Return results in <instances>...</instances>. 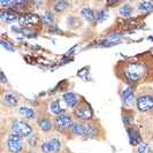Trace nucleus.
I'll return each instance as SVG.
<instances>
[{"label": "nucleus", "instance_id": "10", "mask_svg": "<svg viewBox=\"0 0 153 153\" xmlns=\"http://www.w3.org/2000/svg\"><path fill=\"white\" fill-rule=\"evenodd\" d=\"M122 100H123V105L127 106V107H130L134 105L135 102V91L131 86H127L124 90L122 91Z\"/></svg>", "mask_w": 153, "mask_h": 153}, {"label": "nucleus", "instance_id": "12", "mask_svg": "<svg viewBox=\"0 0 153 153\" xmlns=\"http://www.w3.org/2000/svg\"><path fill=\"white\" fill-rule=\"evenodd\" d=\"M127 134H128V137H129V142H130L131 145L136 146L140 144V135L138 132L137 129L135 128H127Z\"/></svg>", "mask_w": 153, "mask_h": 153}, {"label": "nucleus", "instance_id": "3", "mask_svg": "<svg viewBox=\"0 0 153 153\" xmlns=\"http://www.w3.org/2000/svg\"><path fill=\"white\" fill-rule=\"evenodd\" d=\"M6 146L10 153H21L23 151V137L15 132L9 134L6 140Z\"/></svg>", "mask_w": 153, "mask_h": 153}, {"label": "nucleus", "instance_id": "17", "mask_svg": "<svg viewBox=\"0 0 153 153\" xmlns=\"http://www.w3.org/2000/svg\"><path fill=\"white\" fill-rule=\"evenodd\" d=\"M68 7H69L68 1H63V0L55 1L53 4V12H55V13H62V12H65Z\"/></svg>", "mask_w": 153, "mask_h": 153}, {"label": "nucleus", "instance_id": "28", "mask_svg": "<svg viewBox=\"0 0 153 153\" xmlns=\"http://www.w3.org/2000/svg\"><path fill=\"white\" fill-rule=\"evenodd\" d=\"M28 140H29V144H30V146H36V144H37V137H35V136H30V137L28 138Z\"/></svg>", "mask_w": 153, "mask_h": 153}, {"label": "nucleus", "instance_id": "5", "mask_svg": "<svg viewBox=\"0 0 153 153\" xmlns=\"http://www.w3.org/2000/svg\"><path fill=\"white\" fill-rule=\"evenodd\" d=\"M74 123L75 122H74L73 116L65 113V114L59 115V116L55 117V120H54V127H55V129L58 131L65 132V131L67 130H71Z\"/></svg>", "mask_w": 153, "mask_h": 153}, {"label": "nucleus", "instance_id": "18", "mask_svg": "<svg viewBox=\"0 0 153 153\" xmlns=\"http://www.w3.org/2000/svg\"><path fill=\"white\" fill-rule=\"evenodd\" d=\"M81 14H82V16L84 17L85 20H88V21H93V20H96V13H94V10L91 9V8H89V7L82 8Z\"/></svg>", "mask_w": 153, "mask_h": 153}, {"label": "nucleus", "instance_id": "23", "mask_svg": "<svg viewBox=\"0 0 153 153\" xmlns=\"http://www.w3.org/2000/svg\"><path fill=\"white\" fill-rule=\"evenodd\" d=\"M42 20L46 24H52L54 22V13L51 12V10H46L44 13V15L42 16Z\"/></svg>", "mask_w": 153, "mask_h": 153}, {"label": "nucleus", "instance_id": "24", "mask_svg": "<svg viewBox=\"0 0 153 153\" xmlns=\"http://www.w3.org/2000/svg\"><path fill=\"white\" fill-rule=\"evenodd\" d=\"M137 153H151V149L146 143H140L137 147Z\"/></svg>", "mask_w": 153, "mask_h": 153}, {"label": "nucleus", "instance_id": "11", "mask_svg": "<svg viewBox=\"0 0 153 153\" xmlns=\"http://www.w3.org/2000/svg\"><path fill=\"white\" fill-rule=\"evenodd\" d=\"M39 22H40L39 16L36 15V14H32V13H28L24 16H22V19H21V23H22L23 25H25L27 28L36 27Z\"/></svg>", "mask_w": 153, "mask_h": 153}, {"label": "nucleus", "instance_id": "7", "mask_svg": "<svg viewBox=\"0 0 153 153\" xmlns=\"http://www.w3.org/2000/svg\"><path fill=\"white\" fill-rule=\"evenodd\" d=\"M136 107L140 112H149L153 109V97L150 94H140L136 100Z\"/></svg>", "mask_w": 153, "mask_h": 153}, {"label": "nucleus", "instance_id": "21", "mask_svg": "<svg viewBox=\"0 0 153 153\" xmlns=\"http://www.w3.org/2000/svg\"><path fill=\"white\" fill-rule=\"evenodd\" d=\"M108 10L107 9H101L96 12V21L98 23H102L104 21H106L108 19Z\"/></svg>", "mask_w": 153, "mask_h": 153}, {"label": "nucleus", "instance_id": "15", "mask_svg": "<svg viewBox=\"0 0 153 153\" xmlns=\"http://www.w3.org/2000/svg\"><path fill=\"white\" fill-rule=\"evenodd\" d=\"M19 113L22 115L24 119H27V120H35L37 117L36 112L32 108L25 107V106H22V107L19 108Z\"/></svg>", "mask_w": 153, "mask_h": 153}, {"label": "nucleus", "instance_id": "20", "mask_svg": "<svg viewBox=\"0 0 153 153\" xmlns=\"http://www.w3.org/2000/svg\"><path fill=\"white\" fill-rule=\"evenodd\" d=\"M138 8L140 12H145V13H149V12H152L153 10V2L152 1H142L138 4Z\"/></svg>", "mask_w": 153, "mask_h": 153}, {"label": "nucleus", "instance_id": "4", "mask_svg": "<svg viewBox=\"0 0 153 153\" xmlns=\"http://www.w3.org/2000/svg\"><path fill=\"white\" fill-rule=\"evenodd\" d=\"M12 132H15L22 137H30L33 132V128L28 121L15 120L12 123Z\"/></svg>", "mask_w": 153, "mask_h": 153}, {"label": "nucleus", "instance_id": "19", "mask_svg": "<svg viewBox=\"0 0 153 153\" xmlns=\"http://www.w3.org/2000/svg\"><path fill=\"white\" fill-rule=\"evenodd\" d=\"M50 142V145H51V149H52V152L53 153H58L60 152L61 150V142L58 137H51V139H48Z\"/></svg>", "mask_w": 153, "mask_h": 153}, {"label": "nucleus", "instance_id": "22", "mask_svg": "<svg viewBox=\"0 0 153 153\" xmlns=\"http://www.w3.org/2000/svg\"><path fill=\"white\" fill-rule=\"evenodd\" d=\"M132 7H131L130 5H123L122 7L119 9V14L121 16H123V17H129V16H131V14H132Z\"/></svg>", "mask_w": 153, "mask_h": 153}, {"label": "nucleus", "instance_id": "26", "mask_svg": "<svg viewBox=\"0 0 153 153\" xmlns=\"http://www.w3.org/2000/svg\"><path fill=\"white\" fill-rule=\"evenodd\" d=\"M123 123L127 128H130L131 124H132V117L130 115H127V114H123Z\"/></svg>", "mask_w": 153, "mask_h": 153}, {"label": "nucleus", "instance_id": "6", "mask_svg": "<svg viewBox=\"0 0 153 153\" xmlns=\"http://www.w3.org/2000/svg\"><path fill=\"white\" fill-rule=\"evenodd\" d=\"M75 117L81 122H89L93 119V109L88 102H82L75 109Z\"/></svg>", "mask_w": 153, "mask_h": 153}, {"label": "nucleus", "instance_id": "13", "mask_svg": "<svg viewBox=\"0 0 153 153\" xmlns=\"http://www.w3.org/2000/svg\"><path fill=\"white\" fill-rule=\"evenodd\" d=\"M37 123H38L39 128H40V130L43 131V132H50V131L52 130L53 123H52V121H51V119L47 117V116L39 117Z\"/></svg>", "mask_w": 153, "mask_h": 153}, {"label": "nucleus", "instance_id": "8", "mask_svg": "<svg viewBox=\"0 0 153 153\" xmlns=\"http://www.w3.org/2000/svg\"><path fill=\"white\" fill-rule=\"evenodd\" d=\"M62 99L65 101V104H66L69 108H71V109H76V108L82 104L81 97L77 96L75 92H65V93L62 94Z\"/></svg>", "mask_w": 153, "mask_h": 153}, {"label": "nucleus", "instance_id": "25", "mask_svg": "<svg viewBox=\"0 0 153 153\" xmlns=\"http://www.w3.org/2000/svg\"><path fill=\"white\" fill-rule=\"evenodd\" d=\"M40 151H42V153H53L52 152V149H51V145H50V142H48V140L44 142V143L40 145Z\"/></svg>", "mask_w": 153, "mask_h": 153}, {"label": "nucleus", "instance_id": "9", "mask_svg": "<svg viewBox=\"0 0 153 153\" xmlns=\"http://www.w3.org/2000/svg\"><path fill=\"white\" fill-rule=\"evenodd\" d=\"M21 15L15 12V10H9V9H4L0 13V20L5 23H12L16 22L19 20H21Z\"/></svg>", "mask_w": 153, "mask_h": 153}, {"label": "nucleus", "instance_id": "1", "mask_svg": "<svg viewBox=\"0 0 153 153\" xmlns=\"http://www.w3.org/2000/svg\"><path fill=\"white\" fill-rule=\"evenodd\" d=\"M147 68L140 62H129L122 67V77L128 84L139 82L146 75Z\"/></svg>", "mask_w": 153, "mask_h": 153}, {"label": "nucleus", "instance_id": "27", "mask_svg": "<svg viewBox=\"0 0 153 153\" xmlns=\"http://www.w3.org/2000/svg\"><path fill=\"white\" fill-rule=\"evenodd\" d=\"M1 45L4 46L6 50L10 51V52H13V51H14V46H13V44H10V43H7L5 39H1Z\"/></svg>", "mask_w": 153, "mask_h": 153}, {"label": "nucleus", "instance_id": "2", "mask_svg": "<svg viewBox=\"0 0 153 153\" xmlns=\"http://www.w3.org/2000/svg\"><path fill=\"white\" fill-rule=\"evenodd\" d=\"M71 134L81 137H94L97 135V128L90 122H76L71 128Z\"/></svg>", "mask_w": 153, "mask_h": 153}, {"label": "nucleus", "instance_id": "16", "mask_svg": "<svg viewBox=\"0 0 153 153\" xmlns=\"http://www.w3.org/2000/svg\"><path fill=\"white\" fill-rule=\"evenodd\" d=\"M4 101H5L6 105L10 106V107H15V106H17V104H19V99L16 98L12 92H6L4 94Z\"/></svg>", "mask_w": 153, "mask_h": 153}, {"label": "nucleus", "instance_id": "29", "mask_svg": "<svg viewBox=\"0 0 153 153\" xmlns=\"http://www.w3.org/2000/svg\"><path fill=\"white\" fill-rule=\"evenodd\" d=\"M0 76H1V83H2V84H6V77H5V74H4L2 71H1Z\"/></svg>", "mask_w": 153, "mask_h": 153}, {"label": "nucleus", "instance_id": "14", "mask_svg": "<svg viewBox=\"0 0 153 153\" xmlns=\"http://www.w3.org/2000/svg\"><path fill=\"white\" fill-rule=\"evenodd\" d=\"M48 111H50L51 114L55 115V117L59 116V115L65 114V109L61 107L59 100H52L50 102V105H48Z\"/></svg>", "mask_w": 153, "mask_h": 153}, {"label": "nucleus", "instance_id": "30", "mask_svg": "<svg viewBox=\"0 0 153 153\" xmlns=\"http://www.w3.org/2000/svg\"><path fill=\"white\" fill-rule=\"evenodd\" d=\"M29 153H36V152H35V151H30Z\"/></svg>", "mask_w": 153, "mask_h": 153}]
</instances>
